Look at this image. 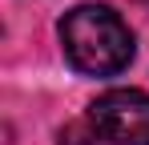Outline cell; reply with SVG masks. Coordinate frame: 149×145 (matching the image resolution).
Wrapping results in <instances>:
<instances>
[{
	"label": "cell",
	"mask_w": 149,
	"mask_h": 145,
	"mask_svg": "<svg viewBox=\"0 0 149 145\" xmlns=\"http://www.w3.org/2000/svg\"><path fill=\"white\" fill-rule=\"evenodd\" d=\"M61 145H93V137H89L85 125H65L61 129Z\"/></svg>",
	"instance_id": "cell-3"
},
{
	"label": "cell",
	"mask_w": 149,
	"mask_h": 145,
	"mask_svg": "<svg viewBox=\"0 0 149 145\" xmlns=\"http://www.w3.org/2000/svg\"><path fill=\"white\" fill-rule=\"evenodd\" d=\"M61 45L77 72L89 77H117L133 61V32L129 24L105 4H77L61 20Z\"/></svg>",
	"instance_id": "cell-1"
},
{
	"label": "cell",
	"mask_w": 149,
	"mask_h": 145,
	"mask_svg": "<svg viewBox=\"0 0 149 145\" xmlns=\"http://www.w3.org/2000/svg\"><path fill=\"white\" fill-rule=\"evenodd\" d=\"M89 125L109 145H149V93L109 89L89 105Z\"/></svg>",
	"instance_id": "cell-2"
}]
</instances>
